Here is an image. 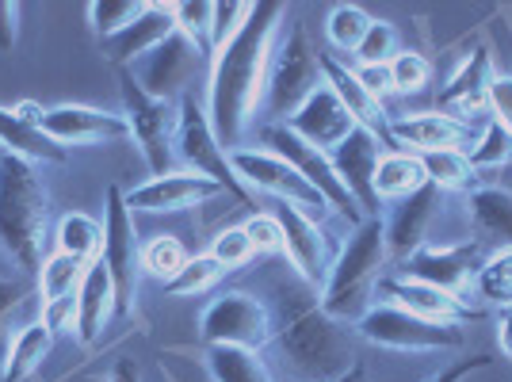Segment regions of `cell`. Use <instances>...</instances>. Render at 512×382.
I'll list each match as a JSON object with an SVG mask.
<instances>
[{"label":"cell","instance_id":"obj_37","mask_svg":"<svg viewBox=\"0 0 512 382\" xmlns=\"http://www.w3.org/2000/svg\"><path fill=\"white\" fill-rule=\"evenodd\" d=\"M146 8H150V0H96V4H88V20H92V31L104 43L111 35L127 31Z\"/></svg>","mask_w":512,"mask_h":382},{"label":"cell","instance_id":"obj_49","mask_svg":"<svg viewBox=\"0 0 512 382\" xmlns=\"http://www.w3.org/2000/svg\"><path fill=\"white\" fill-rule=\"evenodd\" d=\"M43 325L58 337V333H77V295L58 298L43 306Z\"/></svg>","mask_w":512,"mask_h":382},{"label":"cell","instance_id":"obj_54","mask_svg":"<svg viewBox=\"0 0 512 382\" xmlns=\"http://www.w3.org/2000/svg\"><path fill=\"white\" fill-rule=\"evenodd\" d=\"M12 111L20 115L23 123H31V127H39V123H43V115H46V111L39 104H35V100H23V104H16Z\"/></svg>","mask_w":512,"mask_h":382},{"label":"cell","instance_id":"obj_18","mask_svg":"<svg viewBox=\"0 0 512 382\" xmlns=\"http://www.w3.org/2000/svg\"><path fill=\"white\" fill-rule=\"evenodd\" d=\"M386 138L406 146V153H440V149H463L474 146V127L455 119L448 111H421V115H402L390 119Z\"/></svg>","mask_w":512,"mask_h":382},{"label":"cell","instance_id":"obj_31","mask_svg":"<svg viewBox=\"0 0 512 382\" xmlns=\"http://www.w3.org/2000/svg\"><path fill=\"white\" fill-rule=\"evenodd\" d=\"M58 253L77 256L81 264H96L104 256V222L88 218V214H65L54 230Z\"/></svg>","mask_w":512,"mask_h":382},{"label":"cell","instance_id":"obj_52","mask_svg":"<svg viewBox=\"0 0 512 382\" xmlns=\"http://www.w3.org/2000/svg\"><path fill=\"white\" fill-rule=\"evenodd\" d=\"M16 35H20V4L0 0V54L16 46Z\"/></svg>","mask_w":512,"mask_h":382},{"label":"cell","instance_id":"obj_36","mask_svg":"<svg viewBox=\"0 0 512 382\" xmlns=\"http://www.w3.org/2000/svg\"><path fill=\"white\" fill-rule=\"evenodd\" d=\"M371 16L356 8V4H337L333 12H329V20H325V35H329V46L333 50H341V54H356L363 43V35L371 31Z\"/></svg>","mask_w":512,"mask_h":382},{"label":"cell","instance_id":"obj_10","mask_svg":"<svg viewBox=\"0 0 512 382\" xmlns=\"http://www.w3.org/2000/svg\"><path fill=\"white\" fill-rule=\"evenodd\" d=\"M260 146L268 149V153H276L279 161H287L310 188H318L321 195H325V203H329V211L348 214L352 230L360 226L363 222L360 203H356V199L348 195V188L341 184V176L333 169L329 153H321V149H314L310 142H302L287 123H268V127H260Z\"/></svg>","mask_w":512,"mask_h":382},{"label":"cell","instance_id":"obj_26","mask_svg":"<svg viewBox=\"0 0 512 382\" xmlns=\"http://www.w3.org/2000/svg\"><path fill=\"white\" fill-rule=\"evenodd\" d=\"M111 318H115V287H111L104 260H96V264H88L81 291H77V340L96 344Z\"/></svg>","mask_w":512,"mask_h":382},{"label":"cell","instance_id":"obj_28","mask_svg":"<svg viewBox=\"0 0 512 382\" xmlns=\"http://www.w3.org/2000/svg\"><path fill=\"white\" fill-rule=\"evenodd\" d=\"M0 146L12 157H23V161H43V165H62L65 161V146H58L54 138H46L39 127L23 123L12 107H0Z\"/></svg>","mask_w":512,"mask_h":382},{"label":"cell","instance_id":"obj_5","mask_svg":"<svg viewBox=\"0 0 512 382\" xmlns=\"http://www.w3.org/2000/svg\"><path fill=\"white\" fill-rule=\"evenodd\" d=\"M321 85H325L321 54L310 43L306 27H295L272 50L268 77H264V96H260V115H268L272 123H287Z\"/></svg>","mask_w":512,"mask_h":382},{"label":"cell","instance_id":"obj_11","mask_svg":"<svg viewBox=\"0 0 512 382\" xmlns=\"http://www.w3.org/2000/svg\"><path fill=\"white\" fill-rule=\"evenodd\" d=\"M207 65H211V58H207L184 31H172L165 43L153 46L146 58H138V62L130 65L127 73L134 77V85L142 88L146 96L176 104V100L188 96V88L203 77Z\"/></svg>","mask_w":512,"mask_h":382},{"label":"cell","instance_id":"obj_32","mask_svg":"<svg viewBox=\"0 0 512 382\" xmlns=\"http://www.w3.org/2000/svg\"><path fill=\"white\" fill-rule=\"evenodd\" d=\"M207 371L214 382H276L268 375V367L260 360V352L249 348H207Z\"/></svg>","mask_w":512,"mask_h":382},{"label":"cell","instance_id":"obj_45","mask_svg":"<svg viewBox=\"0 0 512 382\" xmlns=\"http://www.w3.org/2000/svg\"><path fill=\"white\" fill-rule=\"evenodd\" d=\"M211 256L226 268V272H234V268H241V264H249L256 253H253L249 234H245V226H237V230H222V234L214 237Z\"/></svg>","mask_w":512,"mask_h":382},{"label":"cell","instance_id":"obj_7","mask_svg":"<svg viewBox=\"0 0 512 382\" xmlns=\"http://www.w3.org/2000/svg\"><path fill=\"white\" fill-rule=\"evenodd\" d=\"M104 268L115 287V318H127L138 276H142V241L134 230V211L127 207V191L119 184H107L104 191Z\"/></svg>","mask_w":512,"mask_h":382},{"label":"cell","instance_id":"obj_1","mask_svg":"<svg viewBox=\"0 0 512 382\" xmlns=\"http://www.w3.org/2000/svg\"><path fill=\"white\" fill-rule=\"evenodd\" d=\"M287 16V4L260 0L253 4V16L226 46H218L211 58V92H207V119L214 138L226 153L241 149V138L260 111L264 77L276 50L279 20Z\"/></svg>","mask_w":512,"mask_h":382},{"label":"cell","instance_id":"obj_56","mask_svg":"<svg viewBox=\"0 0 512 382\" xmlns=\"http://www.w3.org/2000/svg\"><path fill=\"white\" fill-rule=\"evenodd\" d=\"M337 382H371V379H367V367L356 363V367H348V375H341Z\"/></svg>","mask_w":512,"mask_h":382},{"label":"cell","instance_id":"obj_47","mask_svg":"<svg viewBox=\"0 0 512 382\" xmlns=\"http://www.w3.org/2000/svg\"><path fill=\"white\" fill-rule=\"evenodd\" d=\"M245 234L253 241V253H260V256L283 253V226H279L276 214H253V218L245 222Z\"/></svg>","mask_w":512,"mask_h":382},{"label":"cell","instance_id":"obj_20","mask_svg":"<svg viewBox=\"0 0 512 382\" xmlns=\"http://www.w3.org/2000/svg\"><path fill=\"white\" fill-rule=\"evenodd\" d=\"M440 195H444V191L425 184L421 191H413V195H406V199H398V203H394L390 218L383 222L386 256L406 260V256H413L421 245H428L425 237H428L432 218L440 214Z\"/></svg>","mask_w":512,"mask_h":382},{"label":"cell","instance_id":"obj_48","mask_svg":"<svg viewBox=\"0 0 512 382\" xmlns=\"http://www.w3.org/2000/svg\"><path fill=\"white\" fill-rule=\"evenodd\" d=\"M486 111H490V119L497 123L501 130H509L512 134V77L505 73H497L490 85V96H486Z\"/></svg>","mask_w":512,"mask_h":382},{"label":"cell","instance_id":"obj_35","mask_svg":"<svg viewBox=\"0 0 512 382\" xmlns=\"http://www.w3.org/2000/svg\"><path fill=\"white\" fill-rule=\"evenodd\" d=\"M474 291L482 302H493L501 310L512 306V249H497L482 260L478 276H474Z\"/></svg>","mask_w":512,"mask_h":382},{"label":"cell","instance_id":"obj_12","mask_svg":"<svg viewBox=\"0 0 512 382\" xmlns=\"http://www.w3.org/2000/svg\"><path fill=\"white\" fill-rule=\"evenodd\" d=\"M123 107H127L130 138L138 142L146 165L153 176L172 172V153H176V130H180V104L169 100H153L134 85L127 69H123Z\"/></svg>","mask_w":512,"mask_h":382},{"label":"cell","instance_id":"obj_13","mask_svg":"<svg viewBox=\"0 0 512 382\" xmlns=\"http://www.w3.org/2000/svg\"><path fill=\"white\" fill-rule=\"evenodd\" d=\"M230 165H234L237 180L245 188L268 191V195H276L283 203H295L306 214L318 211V218L329 211L325 195L318 188H310L299 172L291 169L287 161H279L276 153H268V149H234L230 153Z\"/></svg>","mask_w":512,"mask_h":382},{"label":"cell","instance_id":"obj_39","mask_svg":"<svg viewBox=\"0 0 512 382\" xmlns=\"http://www.w3.org/2000/svg\"><path fill=\"white\" fill-rule=\"evenodd\" d=\"M188 264V249L176 237L161 234L153 237L150 245H142V272H150L153 279L169 283L172 276H180V268Z\"/></svg>","mask_w":512,"mask_h":382},{"label":"cell","instance_id":"obj_22","mask_svg":"<svg viewBox=\"0 0 512 382\" xmlns=\"http://www.w3.org/2000/svg\"><path fill=\"white\" fill-rule=\"evenodd\" d=\"M375 295H379V302H386V306H398V310L417 314V318H428V321H444V325H463V318L474 314L459 298H451L448 291L428 287V283L409 279V276H383L379 287H375Z\"/></svg>","mask_w":512,"mask_h":382},{"label":"cell","instance_id":"obj_41","mask_svg":"<svg viewBox=\"0 0 512 382\" xmlns=\"http://www.w3.org/2000/svg\"><path fill=\"white\" fill-rule=\"evenodd\" d=\"M467 157H470V165H474V172L509 165V161H512V134H509V130H501L490 119V123H486V130L474 138V146L467 149Z\"/></svg>","mask_w":512,"mask_h":382},{"label":"cell","instance_id":"obj_24","mask_svg":"<svg viewBox=\"0 0 512 382\" xmlns=\"http://www.w3.org/2000/svg\"><path fill=\"white\" fill-rule=\"evenodd\" d=\"M176 31V16H172V4H150L138 20L130 23L127 31L104 39V58L115 65H134L138 58H146L153 46H161Z\"/></svg>","mask_w":512,"mask_h":382},{"label":"cell","instance_id":"obj_34","mask_svg":"<svg viewBox=\"0 0 512 382\" xmlns=\"http://www.w3.org/2000/svg\"><path fill=\"white\" fill-rule=\"evenodd\" d=\"M88 264H81L77 256L50 253L43 260V272H39V295L46 302H58V298H73L81 291V279H85Z\"/></svg>","mask_w":512,"mask_h":382},{"label":"cell","instance_id":"obj_55","mask_svg":"<svg viewBox=\"0 0 512 382\" xmlns=\"http://www.w3.org/2000/svg\"><path fill=\"white\" fill-rule=\"evenodd\" d=\"M111 382H142V375H138V367L130 360H119L115 371H111Z\"/></svg>","mask_w":512,"mask_h":382},{"label":"cell","instance_id":"obj_51","mask_svg":"<svg viewBox=\"0 0 512 382\" xmlns=\"http://www.w3.org/2000/svg\"><path fill=\"white\" fill-rule=\"evenodd\" d=\"M490 363H493L490 356H482V352H478V356H470V360H455V363H448V367H444L440 375H432L428 382H463L467 375H474V371H486Z\"/></svg>","mask_w":512,"mask_h":382},{"label":"cell","instance_id":"obj_6","mask_svg":"<svg viewBox=\"0 0 512 382\" xmlns=\"http://www.w3.org/2000/svg\"><path fill=\"white\" fill-rule=\"evenodd\" d=\"M356 337L375 344V348H390V352H455L467 344V329L417 318V314H406L398 306L375 302L356 321Z\"/></svg>","mask_w":512,"mask_h":382},{"label":"cell","instance_id":"obj_30","mask_svg":"<svg viewBox=\"0 0 512 382\" xmlns=\"http://www.w3.org/2000/svg\"><path fill=\"white\" fill-rule=\"evenodd\" d=\"M425 184H428V176L417 153H406V149L383 153V161H379V169H375V195H379V199H394V203H398V199H406L413 191H421Z\"/></svg>","mask_w":512,"mask_h":382},{"label":"cell","instance_id":"obj_3","mask_svg":"<svg viewBox=\"0 0 512 382\" xmlns=\"http://www.w3.org/2000/svg\"><path fill=\"white\" fill-rule=\"evenodd\" d=\"M279 360L299 382H337L356 367V344L344 321L329 318L321 306H299L276 329Z\"/></svg>","mask_w":512,"mask_h":382},{"label":"cell","instance_id":"obj_33","mask_svg":"<svg viewBox=\"0 0 512 382\" xmlns=\"http://www.w3.org/2000/svg\"><path fill=\"white\" fill-rule=\"evenodd\" d=\"M421 165L432 188L440 191H474V165L463 149H440V153H421Z\"/></svg>","mask_w":512,"mask_h":382},{"label":"cell","instance_id":"obj_21","mask_svg":"<svg viewBox=\"0 0 512 382\" xmlns=\"http://www.w3.org/2000/svg\"><path fill=\"white\" fill-rule=\"evenodd\" d=\"M287 127L299 134L302 142H310L321 153H333L344 138L356 130V119L348 115V107L337 100V92L329 85H321L306 104L287 119Z\"/></svg>","mask_w":512,"mask_h":382},{"label":"cell","instance_id":"obj_27","mask_svg":"<svg viewBox=\"0 0 512 382\" xmlns=\"http://www.w3.org/2000/svg\"><path fill=\"white\" fill-rule=\"evenodd\" d=\"M467 214L474 241H493L497 249H512V191L482 184L467 195Z\"/></svg>","mask_w":512,"mask_h":382},{"label":"cell","instance_id":"obj_40","mask_svg":"<svg viewBox=\"0 0 512 382\" xmlns=\"http://www.w3.org/2000/svg\"><path fill=\"white\" fill-rule=\"evenodd\" d=\"M172 16H176V31H184L207 58H214V4L207 0H188V4H172Z\"/></svg>","mask_w":512,"mask_h":382},{"label":"cell","instance_id":"obj_19","mask_svg":"<svg viewBox=\"0 0 512 382\" xmlns=\"http://www.w3.org/2000/svg\"><path fill=\"white\" fill-rule=\"evenodd\" d=\"M214 195H222V188L207 180V176H195V172H165V176H153L146 184L127 191V207L130 211H146V214H176L188 211L195 203H207Z\"/></svg>","mask_w":512,"mask_h":382},{"label":"cell","instance_id":"obj_46","mask_svg":"<svg viewBox=\"0 0 512 382\" xmlns=\"http://www.w3.org/2000/svg\"><path fill=\"white\" fill-rule=\"evenodd\" d=\"M249 16H253V4H241V0H230V4H214V27H211L214 50L230 43L237 31L245 27V20H249Z\"/></svg>","mask_w":512,"mask_h":382},{"label":"cell","instance_id":"obj_38","mask_svg":"<svg viewBox=\"0 0 512 382\" xmlns=\"http://www.w3.org/2000/svg\"><path fill=\"white\" fill-rule=\"evenodd\" d=\"M222 276H226V268H222L211 253L188 256V264L180 268V276H172L169 283H165V291H169V295H176V298L203 295V291H211Z\"/></svg>","mask_w":512,"mask_h":382},{"label":"cell","instance_id":"obj_44","mask_svg":"<svg viewBox=\"0 0 512 382\" xmlns=\"http://www.w3.org/2000/svg\"><path fill=\"white\" fill-rule=\"evenodd\" d=\"M394 58H398V31H394V23L375 20L371 23V31L363 35L360 50H356V62L360 65H390Z\"/></svg>","mask_w":512,"mask_h":382},{"label":"cell","instance_id":"obj_2","mask_svg":"<svg viewBox=\"0 0 512 382\" xmlns=\"http://www.w3.org/2000/svg\"><path fill=\"white\" fill-rule=\"evenodd\" d=\"M46 188L31 161L0 153V249L23 276L39 279L46 260Z\"/></svg>","mask_w":512,"mask_h":382},{"label":"cell","instance_id":"obj_15","mask_svg":"<svg viewBox=\"0 0 512 382\" xmlns=\"http://www.w3.org/2000/svg\"><path fill=\"white\" fill-rule=\"evenodd\" d=\"M39 130L46 138H54L58 146H111V142L130 138L127 115H111V111H96V107L81 104L50 107Z\"/></svg>","mask_w":512,"mask_h":382},{"label":"cell","instance_id":"obj_53","mask_svg":"<svg viewBox=\"0 0 512 382\" xmlns=\"http://www.w3.org/2000/svg\"><path fill=\"white\" fill-rule=\"evenodd\" d=\"M497 344H501V356L512 360V306L501 310V318H497Z\"/></svg>","mask_w":512,"mask_h":382},{"label":"cell","instance_id":"obj_43","mask_svg":"<svg viewBox=\"0 0 512 382\" xmlns=\"http://www.w3.org/2000/svg\"><path fill=\"white\" fill-rule=\"evenodd\" d=\"M432 81V62L417 50H398V58L390 62V85L402 96H413Z\"/></svg>","mask_w":512,"mask_h":382},{"label":"cell","instance_id":"obj_14","mask_svg":"<svg viewBox=\"0 0 512 382\" xmlns=\"http://www.w3.org/2000/svg\"><path fill=\"white\" fill-rule=\"evenodd\" d=\"M482 268V241H459V245H421L402 260V276L421 279L428 287H440L451 298H467L474 276ZM467 306V302H463Z\"/></svg>","mask_w":512,"mask_h":382},{"label":"cell","instance_id":"obj_50","mask_svg":"<svg viewBox=\"0 0 512 382\" xmlns=\"http://www.w3.org/2000/svg\"><path fill=\"white\" fill-rule=\"evenodd\" d=\"M356 77H360V85L383 104V96H390L394 92V85H390V65H356Z\"/></svg>","mask_w":512,"mask_h":382},{"label":"cell","instance_id":"obj_9","mask_svg":"<svg viewBox=\"0 0 512 382\" xmlns=\"http://www.w3.org/2000/svg\"><path fill=\"white\" fill-rule=\"evenodd\" d=\"M199 337L207 348H249L260 352L264 344L276 340V318L272 310L249 291H226L203 310L199 318Z\"/></svg>","mask_w":512,"mask_h":382},{"label":"cell","instance_id":"obj_25","mask_svg":"<svg viewBox=\"0 0 512 382\" xmlns=\"http://www.w3.org/2000/svg\"><path fill=\"white\" fill-rule=\"evenodd\" d=\"M321 73H325V85L337 92V100L348 107V115L356 119V127H367L375 130L379 138H386V127H390V119H386V107L360 85V77H356V69H348L341 58H333V54H321Z\"/></svg>","mask_w":512,"mask_h":382},{"label":"cell","instance_id":"obj_17","mask_svg":"<svg viewBox=\"0 0 512 382\" xmlns=\"http://www.w3.org/2000/svg\"><path fill=\"white\" fill-rule=\"evenodd\" d=\"M333 169L341 176V184L348 188V195L360 203V211L375 214L379 211V195H375V169L383 161V138L375 130L356 127L341 146L329 153Z\"/></svg>","mask_w":512,"mask_h":382},{"label":"cell","instance_id":"obj_42","mask_svg":"<svg viewBox=\"0 0 512 382\" xmlns=\"http://www.w3.org/2000/svg\"><path fill=\"white\" fill-rule=\"evenodd\" d=\"M31 298L27 279H0V367L8 360V348H12V321L20 318V310Z\"/></svg>","mask_w":512,"mask_h":382},{"label":"cell","instance_id":"obj_8","mask_svg":"<svg viewBox=\"0 0 512 382\" xmlns=\"http://www.w3.org/2000/svg\"><path fill=\"white\" fill-rule=\"evenodd\" d=\"M176 157L188 165V172L195 176H207L218 188L226 191L237 203H253L249 188L237 180L234 165H230V153L222 149V142L214 138L211 119H207V107H199L195 96L180 100V130H176Z\"/></svg>","mask_w":512,"mask_h":382},{"label":"cell","instance_id":"obj_23","mask_svg":"<svg viewBox=\"0 0 512 382\" xmlns=\"http://www.w3.org/2000/svg\"><path fill=\"white\" fill-rule=\"evenodd\" d=\"M493 58L486 46H474L467 58L459 62V69L451 73V81L440 88V104L448 107L455 119L470 123V115H482L486 111V96L493 85ZM490 115V111H486Z\"/></svg>","mask_w":512,"mask_h":382},{"label":"cell","instance_id":"obj_4","mask_svg":"<svg viewBox=\"0 0 512 382\" xmlns=\"http://www.w3.org/2000/svg\"><path fill=\"white\" fill-rule=\"evenodd\" d=\"M386 264V234L379 218H363L344 241V249L333 256L329 279L321 287V310L337 321H356L375 306V287L383 279Z\"/></svg>","mask_w":512,"mask_h":382},{"label":"cell","instance_id":"obj_29","mask_svg":"<svg viewBox=\"0 0 512 382\" xmlns=\"http://www.w3.org/2000/svg\"><path fill=\"white\" fill-rule=\"evenodd\" d=\"M50 348H54V333L46 329L43 321H31V325H23L16 340H12V348H8V360L0 367V375L4 382H27L43 360L50 356Z\"/></svg>","mask_w":512,"mask_h":382},{"label":"cell","instance_id":"obj_16","mask_svg":"<svg viewBox=\"0 0 512 382\" xmlns=\"http://www.w3.org/2000/svg\"><path fill=\"white\" fill-rule=\"evenodd\" d=\"M279 226H283V253L291 256V264L299 268V276L310 287H325L333 256H329V237L321 230V222L314 214L299 211L295 203H283L276 211Z\"/></svg>","mask_w":512,"mask_h":382}]
</instances>
